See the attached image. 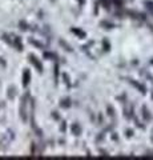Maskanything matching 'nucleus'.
Returning <instances> with one entry per match:
<instances>
[{
    "label": "nucleus",
    "instance_id": "5",
    "mask_svg": "<svg viewBox=\"0 0 153 160\" xmlns=\"http://www.w3.org/2000/svg\"><path fill=\"white\" fill-rule=\"evenodd\" d=\"M60 106L63 107V108H69L71 107V100L69 99H63L61 102H60Z\"/></svg>",
    "mask_w": 153,
    "mask_h": 160
},
{
    "label": "nucleus",
    "instance_id": "4",
    "mask_svg": "<svg viewBox=\"0 0 153 160\" xmlns=\"http://www.w3.org/2000/svg\"><path fill=\"white\" fill-rule=\"evenodd\" d=\"M71 129H72V132H73V135H76V136H79L80 135V132H81V129H80V126H79L77 123H75V124H72V127H71Z\"/></svg>",
    "mask_w": 153,
    "mask_h": 160
},
{
    "label": "nucleus",
    "instance_id": "6",
    "mask_svg": "<svg viewBox=\"0 0 153 160\" xmlns=\"http://www.w3.org/2000/svg\"><path fill=\"white\" fill-rule=\"evenodd\" d=\"M44 58H56V55L55 53H49V52H45V53H44Z\"/></svg>",
    "mask_w": 153,
    "mask_h": 160
},
{
    "label": "nucleus",
    "instance_id": "3",
    "mask_svg": "<svg viewBox=\"0 0 153 160\" xmlns=\"http://www.w3.org/2000/svg\"><path fill=\"white\" fill-rule=\"evenodd\" d=\"M71 32H73L75 35H77V36L80 38V39H84V38L87 36V33L84 32V31H81V29H79V28H75V27L71 28Z\"/></svg>",
    "mask_w": 153,
    "mask_h": 160
},
{
    "label": "nucleus",
    "instance_id": "1",
    "mask_svg": "<svg viewBox=\"0 0 153 160\" xmlns=\"http://www.w3.org/2000/svg\"><path fill=\"white\" fill-rule=\"evenodd\" d=\"M28 59H29V62H31V63L33 64V66L36 67V69H37L39 72H41V71H43V66L40 64V62H39V60H37L35 56H33V55H29Z\"/></svg>",
    "mask_w": 153,
    "mask_h": 160
},
{
    "label": "nucleus",
    "instance_id": "2",
    "mask_svg": "<svg viewBox=\"0 0 153 160\" xmlns=\"http://www.w3.org/2000/svg\"><path fill=\"white\" fill-rule=\"evenodd\" d=\"M29 82H31V72H29V69H24L23 72V86L27 87Z\"/></svg>",
    "mask_w": 153,
    "mask_h": 160
}]
</instances>
